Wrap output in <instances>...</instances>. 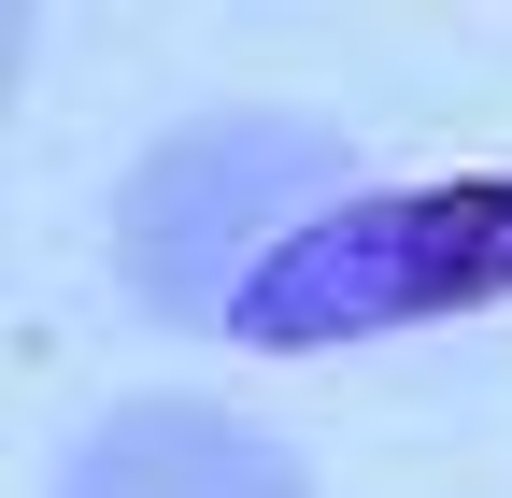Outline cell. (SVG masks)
Instances as JSON below:
<instances>
[{
	"label": "cell",
	"instance_id": "cell-1",
	"mask_svg": "<svg viewBox=\"0 0 512 498\" xmlns=\"http://www.w3.org/2000/svg\"><path fill=\"white\" fill-rule=\"evenodd\" d=\"M313 214H342V129L313 114H200L171 129L114 200V271L157 328H228L242 285Z\"/></svg>",
	"mask_w": 512,
	"mask_h": 498
},
{
	"label": "cell",
	"instance_id": "cell-2",
	"mask_svg": "<svg viewBox=\"0 0 512 498\" xmlns=\"http://www.w3.org/2000/svg\"><path fill=\"white\" fill-rule=\"evenodd\" d=\"M484 299H512V185H399V200L313 214L285 257L242 285L228 342H256V356H313V342L484 314Z\"/></svg>",
	"mask_w": 512,
	"mask_h": 498
},
{
	"label": "cell",
	"instance_id": "cell-3",
	"mask_svg": "<svg viewBox=\"0 0 512 498\" xmlns=\"http://www.w3.org/2000/svg\"><path fill=\"white\" fill-rule=\"evenodd\" d=\"M57 498H313V484H299V456L271 442V427H242L214 399H128L72 456Z\"/></svg>",
	"mask_w": 512,
	"mask_h": 498
}]
</instances>
